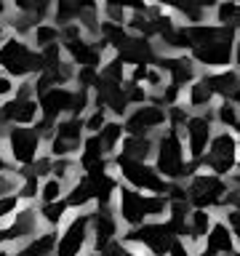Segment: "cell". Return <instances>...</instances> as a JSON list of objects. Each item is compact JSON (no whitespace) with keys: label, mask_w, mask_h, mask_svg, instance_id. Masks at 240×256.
<instances>
[{"label":"cell","mask_w":240,"mask_h":256,"mask_svg":"<svg viewBox=\"0 0 240 256\" xmlns=\"http://www.w3.org/2000/svg\"><path fill=\"white\" fill-rule=\"evenodd\" d=\"M235 38H238V32L232 27H224V24H219V22L187 24L190 56L203 67V72L232 67Z\"/></svg>","instance_id":"obj_1"},{"label":"cell","mask_w":240,"mask_h":256,"mask_svg":"<svg viewBox=\"0 0 240 256\" xmlns=\"http://www.w3.org/2000/svg\"><path fill=\"white\" fill-rule=\"evenodd\" d=\"M152 163L158 166V171L163 174L168 182H187L200 168L195 160L190 158L187 144H184V136H182V128H174V126H166L163 131L158 134Z\"/></svg>","instance_id":"obj_2"},{"label":"cell","mask_w":240,"mask_h":256,"mask_svg":"<svg viewBox=\"0 0 240 256\" xmlns=\"http://www.w3.org/2000/svg\"><path fill=\"white\" fill-rule=\"evenodd\" d=\"M171 200L168 195H155V192H142L131 184H120L115 198V214L123 222V227H139L150 219H163L168 216Z\"/></svg>","instance_id":"obj_3"},{"label":"cell","mask_w":240,"mask_h":256,"mask_svg":"<svg viewBox=\"0 0 240 256\" xmlns=\"http://www.w3.org/2000/svg\"><path fill=\"white\" fill-rule=\"evenodd\" d=\"M46 67L43 51L32 43L30 38L22 35H8L0 43V70L8 72L16 83L22 80H35Z\"/></svg>","instance_id":"obj_4"},{"label":"cell","mask_w":240,"mask_h":256,"mask_svg":"<svg viewBox=\"0 0 240 256\" xmlns=\"http://www.w3.org/2000/svg\"><path fill=\"white\" fill-rule=\"evenodd\" d=\"M3 147L16 171L19 168H30L40 155H46V134L38 123L35 126H11L3 139Z\"/></svg>","instance_id":"obj_5"},{"label":"cell","mask_w":240,"mask_h":256,"mask_svg":"<svg viewBox=\"0 0 240 256\" xmlns=\"http://www.w3.org/2000/svg\"><path fill=\"white\" fill-rule=\"evenodd\" d=\"M176 238H179V232H176L171 227V222L163 216V219H150V222L139 224V227L123 230L120 243L136 246V248H142V251H147L150 256H168Z\"/></svg>","instance_id":"obj_6"},{"label":"cell","mask_w":240,"mask_h":256,"mask_svg":"<svg viewBox=\"0 0 240 256\" xmlns=\"http://www.w3.org/2000/svg\"><path fill=\"white\" fill-rule=\"evenodd\" d=\"M227 195H230V179L222 174L198 168L187 179V198L195 208H208V211L222 214L224 206H227Z\"/></svg>","instance_id":"obj_7"},{"label":"cell","mask_w":240,"mask_h":256,"mask_svg":"<svg viewBox=\"0 0 240 256\" xmlns=\"http://www.w3.org/2000/svg\"><path fill=\"white\" fill-rule=\"evenodd\" d=\"M112 168L120 176L123 184L142 190V192H155V195H166L168 192V182L163 174L158 171V166L152 160H134L126 155H115L112 158Z\"/></svg>","instance_id":"obj_8"},{"label":"cell","mask_w":240,"mask_h":256,"mask_svg":"<svg viewBox=\"0 0 240 256\" xmlns=\"http://www.w3.org/2000/svg\"><path fill=\"white\" fill-rule=\"evenodd\" d=\"M240 163V136L230 128H216L211 144H208L206 155L198 160L200 168L222 176H230Z\"/></svg>","instance_id":"obj_9"},{"label":"cell","mask_w":240,"mask_h":256,"mask_svg":"<svg viewBox=\"0 0 240 256\" xmlns=\"http://www.w3.org/2000/svg\"><path fill=\"white\" fill-rule=\"evenodd\" d=\"M86 120L78 118V115H67L62 118L59 123L51 128L46 139V152L51 158H67V155H78L80 147L86 142Z\"/></svg>","instance_id":"obj_10"},{"label":"cell","mask_w":240,"mask_h":256,"mask_svg":"<svg viewBox=\"0 0 240 256\" xmlns=\"http://www.w3.org/2000/svg\"><path fill=\"white\" fill-rule=\"evenodd\" d=\"M0 112L8 120V126H35L40 123V99L32 86V80H22L14 96L0 104Z\"/></svg>","instance_id":"obj_11"},{"label":"cell","mask_w":240,"mask_h":256,"mask_svg":"<svg viewBox=\"0 0 240 256\" xmlns=\"http://www.w3.org/2000/svg\"><path fill=\"white\" fill-rule=\"evenodd\" d=\"M40 230H43V219H40L38 203H22V208L8 219L6 227H0V246L19 248L30 238H35Z\"/></svg>","instance_id":"obj_12"},{"label":"cell","mask_w":240,"mask_h":256,"mask_svg":"<svg viewBox=\"0 0 240 256\" xmlns=\"http://www.w3.org/2000/svg\"><path fill=\"white\" fill-rule=\"evenodd\" d=\"M91 248V211H75L59 230L56 256H83Z\"/></svg>","instance_id":"obj_13"},{"label":"cell","mask_w":240,"mask_h":256,"mask_svg":"<svg viewBox=\"0 0 240 256\" xmlns=\"http://www.w3.org/2000/svg\"><path fill=\"white\" fill-rule=\"evenodd\" d=\"M216 128L219 126H216V120H214V110H192L187 123L182 126L184 144H187V152H190V158L195 160V163L206 155Z\"/></svg>","instance_id":"obj_14"},{"label":"cell","mask_w":240,"mask_h":256,"mask_svg":"<svg viewBox=\"0 0 240 256\" xmlns=\"http://www.w3.org/2000/svg\"><path fill=\"white\" fill-rule=\"evenodd\" d=\"M123 126H126V134L158 136L168 126V107L155 99H150L144 104H134L128 110V115L123 118Z\"/></svg>","instance_id":"obj_15"},{"label":"cell","mask_w":240,"mask_h":256,"mask_svg":"<svg viewBox=\"0 0 240 256\" xmlns=\"http://www.w3.org/2000/svg\"><path fill=\"white\" fill-rule=\"evenodd\" d=\"M123 230L115 208H91V248H118Z\"/></svg>","instance_id":"obj_16"},{"label":"cell","mask_w":240,"mask_h":256,"mask_svg":"<svg viewBox=\"0 0 240 256\" xmlns=\"http://www.w3.org/2000/svg\"><path fill=\"white\" fill-rule=\"evenodd\" d=\"M155 64L166 72L168 83L182 88V91H187V86H192L203 75V67L190 54H160V59Z\"/></svg>","instance_id":"obj_17"},{"label":"cell","mask_w":240,"mask_h":256,"mask_svg":"<svg viewBox=\"0 0 240 256\" xmlns=\"http://www.w3.org/2000/svg\"><path fill=\"white\" fill-rule=\"evenodd\" d=\"M235 248L238 246H235V238H232L230 224L219 214V216H216V222H214V227L208 230L206 240L200 243V248L195 251V256H224V254L235 251Z\"/></svg>","instance_id":"obj_18"},{"label":"cell","mask_w":240,"mask_h":256,"mask_svg":"<svg viewBox=\"0 0 240 256\" xmlns=\"http://www.w3.org/2000/svg\"><path fill=\"white\" fill-rule=\"evenodd\" d=\"M203 78L208 80L211 91L216 94L219 102H235L240 104V70L238 67H222L203 72Z\"/></svg>","instance_id":"obj_19"},{"label":"cell","mask_w":240,"mask_h":256,"mask_svg":"<svg viewBox=\"0 0 240 256\" xmlns=\"http://www.w3.org/2000/svg\"><path fill=\"white\" fill-rule=\"evenodd\" d=\"M54 3L56 0H8V14L19 16V19H27L38 27L40 22L54 19ZM6 14V16H8Z\"/></svg>","instance_id":"obj_20"},{"label":"cell","mask_w":240,"mask_h":256,"mask_svg":"<svg viewBox=\"0 0 240 256\" xmlns=\"http://www.w3.org/2000/svg\"><path fill=\"white\" fill-rule=\"evenodd\" d=\"M64 200L70 203L72 214L75 211H91V208H96V190L91 179H88L86 174H80L75 182L67 187V195H64Z\"/></svg>","instance_id":"obj_21"},{"label":"cell","mask_w":240,"mask_h":256,"mask_svg":"<svg viewBox=\"0 0 240 256\" xmlns=\"http://www.w3.org/2000/svg\"><path fill=\"white\" fill-rule=\"evenodd\" d=\"M56 243H59V230L43 227L35 238H30L27 243L16 248L19 256H56Z\"/></svg>","instance_id":"obj_22"},{"label":"cell","mask_w":240,"mask_h":256,"mask_svg":"<svg viewBox=\"0 0 240 256\" xmlns=\"http://www.w3.org/2000/svg\"><path fill=\"white\" fill-rule=\"evenodd\" d=\"M216 211H208V208H192V214H190V222H187V240L192 243V248H200V243L206 240L208 235V230L214 227V222H216Z\"/></svg>","instance_id":"obj_23"},{"label":"cell","mask_w":240,"mask_h":256,"mask_svg":"<svg viewBox=\"0 0 240 256\" xmlns=\"http://www.w3.org/2000/svg\"><path fill=\"white\" fill-rule=\"evenodd\" d=\"M155 144L158 136H147V134H126L123 147L118 155L134 158V160H152L155 158Z\"/></svg>","instance_id":"obj_24"},{"label":"cell","mask_w":240,"mask_h":256,"mask_svg":"<svg viewBox=\"0 0 240 256\" xmlns=\"http://www.w3.org/2000/svg\"><path fill=\"white\" fill-rule=\"evenodd\" d=\"M96 136H99L102 142V150L107 158H115L120 147H123V139H126V126L120 118H110L107 123H104L99 131H96Z\"/></svg>","instance_id":"obj_25"},{"label":"cell","mask_w":240,"mask_h":256,"mask_svg":"<svg viewBox=\"0 0 240 256\" xmlns=\"http://www.w3.org/2000/svg\"><path fill=\"white\" fill-rule=\"evenodd\" d=\"M78 163H80V168H83V171H91V168H99V166H110L112 158L104 155L99 136H96V134H88L86 142H83V147H80V152H78Z\"/></svg>","instance_id":"obj_26"},{"label":"cell","mask_w":240,"mask_h":256,"mask_svg":"<svg viewBox=\"0 0 240 256\" xmlns=\"http://www.w3.org/2000/svg\"><path fill=\"white\" fill-rule=\"evenodd\" d=\"M150 8L147 0H102V19L110 22H128V16Z\"/></svg>","instance_id":"obj_27"},{"label":"cell","mask_w":240,"mask_h":256,"mask_svg":"<svg viewBox=\"0 0 240 256\" xmlns=\"http://www.w3.org/2000/svg\"><path fill=\"white\" fill-rule=\"evenodd\" d=\"M184 102H187L190 110H214V104L219 99H216V94L211 91L208 80L200 75L192 86H187V91H184Z\"/></svg>","instance_id":"obj_28"},{"label":"cell","mask_w":240,"mask_h":256,"mask_svg":"<svg viewBox=\"0 0 240 256\" xmlns=\"http://www.w3.org/2000/svg\"><path fill=\"white\" fill-rule=\"evenodd\" d=\"M38 211H40V219H43V227L48 230H62L64 222L72 216V208L67 200H51V203H38Z\"/></svg>","instance_id":"obj_29"},{"label":"cell","mask_w":240,"mask_h":256,"mask_svg":"<svg viewBox=\"0 0 240 256\" xmlns=\"http://www.w3.org/2000/svg\"><path fill=\"white\" fill-rule=\"evenodd\" d=\"M83 174V168H80L78 163V155H67V158H54L51 163V176H56V179H62L64 184H70L78 179V176Z\"/></svg>","instance_id":"obj_30"},{"label":"cell","mask_w":240,"mask_h":256,"mask_svg":"<svg viewBox=\"0 0 240 256\" xmlns=\"http://www.w3.org/2000/svg\"><path fill=\"white\" fill-rule=\"evenodd\" d=\"M30 40L35 43L38 48H46V46H54V43H62V24H56L54 19L48 22H40L35 30H32Z\"/></svg>","instance_id":"obj_31"},{"label":"cell","mask_w":240,"mask_h":256,"mask_svg":"<svg viewBox=\"0 0 240 256\" xmlns=\"http://www.w3.org/2000/svg\"><path fill=\"white\" fill-rule=\"evenodd\" d=\"M214 22L240 32V3H235V0H222L214 11Z\"/></svg>","instance_id":"obj_32"},{"label":"cell","mask_w":240,"mask_h":256,"mask_svg":"<svg viewBox=\"0 0 240 256\" xmlns=\"http://www.w3.org/2000/svg\"><path fill=\"white\" fill-rule=\"evenodd\" d=\"M67 195V184L56 176H46L40 182V192H38V203H51V200H62Z\"/></svg>","instance_id":"obj_33"},{"label":"cell","mask_w":240,"mask_h":256,"mask_svg":"<svg viewBox=\"0 0 240 256\" xmlns=\"http://www.w3.org/2000/svg\"><path fill=\"white\" fill-rule=\"evenodd\" d=\"M110 118H112V115H110L107 110L99 107V104H94V107H91V110H88L86 115H83V120H86V131H88V134H96V131H99V128L104 126V123H107Z\"/></svg>","instance_id":"obj_34"},{"label":"cell","mask_w":240,"mask_h":256,"mask_svg":"<svg viewBox=\"0 0 240 256\" xmlns=\"http://www.w3.org/2000/svg\"><path fill=\"white\" fill-rule=\"evenodd\" d=\"M22 203H24V200L19 198V192H11V195L0 198V227H6L8 219H11V216L22 208Z\"/></svg>","instance_id":"obj_35"},{"label":"cell","mask_w":240,"mask_h":256,"mask_svg":"<svg viewBox=\"0 0 240 256\" xmlns=\"http://www.w3.org/2000/svg\"><path fill=\"white\" fill-rule=\"evenodd\" d=\"M19 184H22V174L8 168V171H0V198L3 195H11V192H19Z\"/></svg>","instance_id":"obj_36"},{"label":"cell","mask_w":240,"mask_h":256,"mask_svg":"<svg viewBox=\"0 0 240 256\" xmlns=\"http://www.w3.org/2000/svg\"><path fill=\"white\" fill-rule=\"evenodd\" d=\"M222 216L227 219L230 230H232V238H235V246L240 248V208H224Z\"/></svg>","instance_id":"obj_37"},{"label":"cell","mask_w":240,"mask_h":256,"mask_svg":"<svg viewBox=\"0 0 240 256\" xmlns=\"http://www.w3.org/2000/svg\"><path fill=\"white\" fill-rule=\"evenodd\" d=\"M16 88H19V83H16V80L8 75V72L0 70V104H3L8 96H14V94H16Z\"/></svg>","instance_id":"obj_38"},{"label":"cell","mask_w":240,"mask_h":256,"mask_svg":"<svg viewBox=\"0 0 240 256\" xmlns=\"http://www.w3.org/2000/svg\"><path fill=\"white\" fill-rule=\"evenodd\" d=\"M118 256H150V254H147V251H142V248H136V246L120 243V246H118Z\"/></svg>","instance_id":"obj_39"},{"label":"cell","mask_w":240,"mask_h":256,"mask_svg":"<svg viewBox=\"0 0 240 256\" xmlns=\"http://www.w3.org/2000/svg\"><path fill=\"white\" fill-rule=\"evenodd\" d=\"M83 256H118V248H88Z\"/></svg>","instance_id":"obj_40"},{"label":"cell","mask_w":240,"mask_h":256,"mask_svg":"<svg viewBox=\"0 0 240 256\" xmlns=\"http://www.w3.org/2000/svg\"><path fill=\"white\" fill-rule=\"evenodd\" d=\"M219 3H222V0H195V6H198V8H203L206 14H214Z\"/></svg>","instance_id":"obj_41"},{"label":"cell","mask_w":240,"mask_h":256,"mask_svg":"<svg viewBox=\"0 0 240 256\" xmlns=\"http://www.w3.org/2000/svg\"><path fill=\"white\" fill-rule=\"evenodd\" d=\"M8 168H14V166H11V160H8V155H6L3 142H0V171H8Z\"/></svg>","instance_id":"obj_42"},{"label":"cell","mask_w":240,"mask_h":256,"mask_svg":"<svg viewBox=\"0 0 240 256\" xmlns=\"http://www.w3.org/2000/svg\"><path fill=\"white\" fill-rule=\"evenodd\" d=\"M227 179H230V187L240 192V168H235V171H232V174L227 176Z\"/></svg>","instance_id":"obj_43"},{"label":"cell","mask_w":240,"mask_h":256,"mask_svg":"<svg viewBox=\"0 0 240 256\" xmlns=\"http://www.w3.org/2000/svg\"><path fill=\"white\" fill-rule=\"evenodd\" d=\"M232 67H238V70H240V32H238V38H235V54H232Z\"/></svg>","instance_id":"obj_44"},{"label":"cell","mask_w":240,"mask_h":256,"mask_svg":"<svg viewBox=\"0 0 240 256\" xmlns=\"http://www.w3.org/2000/svg\"><path fill=\"white\" fill-rule=\"evenodd\" d=\"M11 35V30H8V24H6V16H0V43Z\"/></svg>","instance_id":"obj_45"},{"label":"cell","mask_w":240,"mask_h":256,"mask_svg":"<svg viewBox=\"0 0 240 256\" xmlns=\"http://www.w3.org/2000/svg\"><path fill=\"white\" fill-rule=\"evenodd\" d=\"M8 128H11V126H8V120L3 118V112H0V142H3V139H6V134H8Z\"/></svg>","instance_id":"obj_46"},{"label":"cell","mask_w":240,"mask_h":256,"mask_svg":"<svg viewBox=\"0 0 240 256\" xmlns=\"http://www.w3.org/2000/svg\"><path fill=\"white\" fill-rule=\"evenodd\" d=\"M0 256H19L16 248H8V246H0Z\"/></svg>","instance_id":"obj_47"},{"label":"cell","mask_w":240,"mask_h":256,"mask_svg":"<svg viewBox=\"0 0 240 256\" xmlns=\"http://www.w3.org/2000/svg\"><path fill=\"white\" fill-rule=\"evenodd\" d=\"M232 131H235V134L240 136V115H238V123H235V128H232Z\"/></svg>","instance_id":"obj_48"},{"label":"cell","mask_w":240,"mask_h":256,"mask_svg":"<svg viewBox=\"0 0 240 256\" xmlns=\"http://www.w3.org/2000/svg\"><path fill=\"white\" fill-rule=\"evenodd\" d=\"M224 256H240V248H235V251H230V254H224Z\"/></svg>","instance_id":"obj_49"},{"label":"cell","mask_w":240,"mask_h":256,"mask_svg":"<svg viewBox=\"0 0 240 256\" xmlns=\"http://www.w3.org/2000/svg\"><path fill=\"white\" fill-rule=\"evenodd\" d=\"M235 3H240V0H235Z\"/></svg>","instance_id":"obj_50"},{"label":"cell","mask_w":240,"mask_h":256,"mask_svg":"<svg viewBox=\"0 0 240 256\" xmlns=\"http://www.w3.org/2000/svg\"><path fill=\"white\" fill-rule=\"evenodd\" d=\"M238 168H240V163H238Z\"/></svg>","instance_id":"obj_51"}]
</instances>
